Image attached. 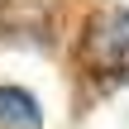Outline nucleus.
Segmentation results:
<instances>
[{
  "label": "nucleus",
  "instance_id": "1",
  "mask_svg": "<svg viewBox=\"0 0 129 129\" xmlns=\"http://www.w3.org/2000/svg\"><path fill=\"white\" fill-rule=\"evenodd\" d=\"M0 129H43V110L24 86H0Z\"/></svg>",
  "mask_w": 129,
  "mask_h": 129
},
{
  "label": "nucleus",
  "instance_id": "2",
  "mask_svg": "<svg viewBox=\"0 0 129 129\" xmlns=\"http://www.w3.org/2000/svg\"><path fill=\"white\" fill-rule=\"evenodd\" d=\"M101 57L110 67H129V10H120L105 29H101Z\"/></svg>",
  "mask_w": 129,
  "mask_h": 129
}]
</instances>
